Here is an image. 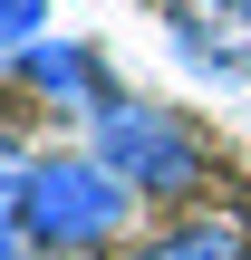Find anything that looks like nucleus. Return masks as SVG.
I'll return each instance as SVG.
<instances>
[{"label":"nucleus","instance_id":"f257e3e1","mask_svg":"<svg viewBox=\"0 0 251 260\" xmlns=\"http://www.w3.org/2000/svg\"><path fill=\"white\" fill-rule=\"evenodd\" d=\"M0 193H10L19 241H39L48 260L97 251V241H116V232H126V183H116L97 154H29Z\"/></svg>","mask_w":251,"mask_h":260},{"label":"nucleus","instance_id":"0eeeda50","mask_svg":"<svg viewBox=\"0 0 251 260\" xmlns=\"http://www.w3.org/2000/svg\"><path fill=\"white\" fill-rule=\"evenodd\" d=\"M0 260H19V222H10V193H0Z\"/></svg>","mask_w":251,"mask_h":260},{"label":"nucleus","instance_id":"39448f33","mask_svg":"<svg viewBox=\"0 0 251 260\" xmlns=\"http://www.w3.org/2000/svg\"><path fill=\"white\" fill-rule=\"evenodd\" d=\"M126 260H251V222L242 212H203V222L155 232L145 251H126Z\"/></svg>","mask_w":251,"mask_h":260},{"label":"nucleus","instance_id":"20e7f679","mask_svg":"<svg viewBox=\"0 0 251 260\" xmlns=\"http://www.w3.org/2000/svg\"><path fill=\"white\" fill-rule=\"evenodd\" d=\"M19 77L48 96V106H116V87H106V58L97 48H19Z\"/></svg>","mask_w":251,"mask_h":260},{"label":"nucleus","instance_id":"7ed1b4c3","mask_svg":"<svg viewBox=\"0 0 251 260\" xmlns=\"http://www.w3.org/2000/svg\"><path fill=\"white\" fill-rule=\"evenodd\" d=\"M164 39L203 87H251V0H164Z\"/></svg>","mask_w":251,"mask_h":260},{"label":"nucleus","instance_id":"f03ea898","mask_svg":"<svg viewBox=\"0 0 251 260\" xmlns=\"http://www.w3.org/2000/svg\"><path fill=\"white\" fill-rule=\"evenodd\" d=\"M97 164H106L126 193H145V203H174V193L203 183V145H193V125L164 116V106H145V96H116V106L97 116Z\"/></svg>","mask_w":251,"mask_h":260},{"label":"nucleus","instance_id":"423d86ee","mask_svg":"<svg viewBox=\"0 0 251 260\" xmlns=\"http://www.w3.org/2000/svg\"><path fill=\"white\" fill-rule=\"evenodd\" d=\"M48 29V0H0V48H29Z\"/></svg>","mask_w":251,"mask_h":260}]
</instances>
